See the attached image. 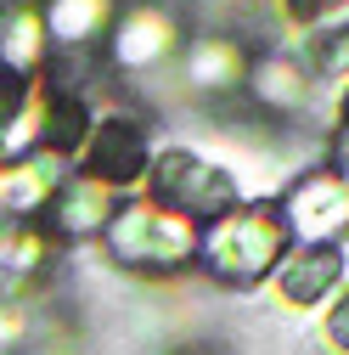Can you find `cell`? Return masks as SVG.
<instances>
[{"label": "cell", "instance_id": "obj_15", "mask_svg": "<svg viewBox=\"0 0 349 355\" xmlns=\"http://www.w3.org/2000/svg\"><path fill=\"white\" fill-rule=\"evenodd\" d=\"M46 12V34L62 40V46H84V40H96V28L113 17L107 0H51V6H39Z\"/></svg>", "mask_w": 349, "mask_h": 355}, {"label": "cell", "instance_id": "obj_6", "mask_svg": "<svg viewBox=\"0 0 349 355\" xmlns=\"http://www.w3.org/2000/svg\"><path fill=\"white\" fill-rule=\"evenodd\" d=\"M343 271H349L343 243H298L276 265V299L287 310H316L321 299L343 288Z\"/></svg>", "mask_w": 349, "mask_h": 355}, {"label": "cell", "instance_id": "obj_14", "mask_svg": "<svg viewBox=\"0 0 349 355\" xmlns=\"http://www.w3.org/2000/svg\"><path fill=\"white\" fill-rule=\"evenodd\" d=\"M293 62L310 73V79H332V85H343V79H349V17H338V23L316 28V34H304V46H298Z\"/></svg>", "mask_w": 349, "mask_h": 355}, {"label": "cell", "instance_id": "obj_18", "mask_svg": "<svg viewBox=\"0 0 349 355\" xmlns=\"http://www.w3.org/2000/svg\"><path fill=\"white\" fill-rule=\"evenodd\" d=\"M23 96H28V85H23V79H12V73H0V136H6V124L17 119Z\"/></svg>", "mask_w": 349, "mask_h": 355}, {"label": "cell", "instance_id": "obj_10", "mask_svg": "<svg viewBox=\"0 0 349 355\" xmlns=\"http://www.w3.org/2000/svg\"><path fill=\"white\" fill-rule=\"evenodd\" d=\"M113 209H118V198L107 187H96V181H84V175H68V181L57 187V198H51V220H57L62 237H96V232H107Z\"/></svg>", "mask_w": 349, "mask_h": 355}, {"label": "cell", "instance_id": "obj_4", "mask_svg": "<svg viewBox=\"0 0 349 355\" xmlns=\"http://www.w3.org/2000/svg\"><path fill=\"white\" fill-rule=\"evenodd\" d=\"M147 164H152V141H147L141 119L107 113V119L91 124V136H84V147H79V158H73V175H84V181L118 192V187H129V181H141Z\"/></svg>", "mask_w": 349, "mask_h": 355}, {"label": "cell", "instance_id": "obj_13", "mask_svg": "<svg viewBox=\"0 0 349 355\" xmlns=\"http://www.w3.org/2000/svg\"><path fill=\"white\" fill-rule=\"evenodd\" d=\"M248 79V62L231 40H197L186 51V85L192 91H231Z\"/></svg>", "mask_w": 349, "mask_h": 355}, {"label": "cell", "instance_id": "obj_11", "mask_svg": "<svg viewBox=\"0 0 349 355\" xmlns=\"http://www.w3.org/2000/svg\"><path fill=\"white\" fill-rule=\"evenodd\" d=\"M46 254H51L46 232L23 226V220H0V299H12L23 282H34Z\"/></svg>", "mask_w": 349, "mask_h": 355}, {"label": "cell", "instance_id": "obj_1", "mask_svg": "<svg viewBox=\"0 0 349 355\" xmlns=\"http://www.w3.org/2000/svg\"><path fill=\"white\" fill-rule=\"evenodd\" d=\"M147 203H158L163 214H174V220H220V214H231L237 203H242V181H237V169L231 164H214L208 153H197V147H169V153H158L152 164H147Z\"/></svg>", "mask_w": 349, "mask_h": 355}, {"label": "cell", "instance_id": "obj_7", "mask_svg": "<svg viewBox=\"0 0 349 355\" xmlns=\"http://www.w3.org/2000/svg\"><path fill=\"white\" fill-rule=\"evenodd\" d=\"M62 181H68V158H57V153H28V158L0 164V214L23 220L34 209H46Z\"/></svg>", "mask_w": 349, "mask_h": 355}, {"label": "cell", "instance_id": "obj_8", "mask_svg": "<svg viewBox=\"0 0 349 355\" xmlns=\"http://www.w3.org/2000/svg\"><path fill=\"white\" fill-rule=\"evenodd\" d=\"M174 51V17L163 6H129L113 23V62L118 68H152Z\"/></svg>", "mask_w": 349, "mask_h": 355}, {"label": "cell", "instance_id": "obj_17", "mask_svg": "<svg viewBox=\"0 0 349 355\" xmlns=\"http://www.w3.org/2000/svg\"><path fill=\"white\" fill-rule=\"evenodd\" d=\"M321 338H327V349H332V355H349V282H343V288L332 293V304H327Z\"/></svg>", "mask_w": 349, "mask_h": 355}, {"label": "cell", "instance_id": "obj_12", "mask_svg": "<svg viewBox=\"0 0 349 355\" xmlns=\"http://www.w3.org/2000/svg\"><path fill=\"white\" fill-rule=\"evenodd\" d=\"M248 91H253V102L259 107H304V91H310V73H304L287 51H276V57H265V62H253L248 68Z\"/></svg>", "mask_w": 349, "mask_h": 355}, {"label": "cell", "instance_id": "obj_3", "mask_svg": "<svg viewBox=\"0 0 349 355\" xmlns=\"http://www.w3.org/2000/svg\"><path fill=\"white\" fill-rule=\"evenodd\" d=\"M102 237L124 271H169V265L197 259V232L186 220L163 214L158 203H118Z\"/></svg>", "mask_w": 349, "mask_h": 355}, {"label": "cell", "instance_id": "obj_16", "mask_svg": "<svg viewBox=\"0 0 349 355\" xmlns=\"http://www.w3.org/2000/svg\"><path fill=\"white\" fill-rule=\"evenodd\" d=\"M282 17L293 28H304V34H316V28L338 23V17H349V0H282Z\"/></svg>", "mask_w": 349, "mask_h": 355}, {"label": "cell", "instance_id": "obj_5", "mask_svg": "<svg viewBox=\"0 0 349 355\" xmlns=\"http://www.w3.org/2000/svg\"><path fill=\"white\" fill-rule=\"evenodd\" d=\"M276 214H282L287 237H298V243H338V232L349 226V181H338L332 169L304 175V181L287 187Z\"/></svg>", "mask_w": 349, "mask_h": 355}, {"label": "cell", "instance_id": "obj_9", "mask_svg": "<svg viewBox=\"0 0 349 355\" xmlns=\"http://www.w3.org/2000/svg\"><path fill=\"white\" fill-rule=\"evenodd\" d=\"M46 12L34 0H6L0 6V73L28 79L39 62H46Z\"/></svg>", "mask_w": 349, "mask_h": 355}, {"label": "cell", "instance_id": "obj_2", "mask_svg": "<svg viewBox=\"0 0 349 355\" xmlns=\"http://www.w3.org/2000/svg\"><path fill=\"white\" fill-rule=\"evenodd\" d=\"M203 265H208V277H220V282H259V277H271L282 254H287V226H282V214L276 209H259V203H237L231 214H220L208 226V237L197 243Z\"/></svg>", "mask_w": 349, "mask_h": 355}]
</instances>
